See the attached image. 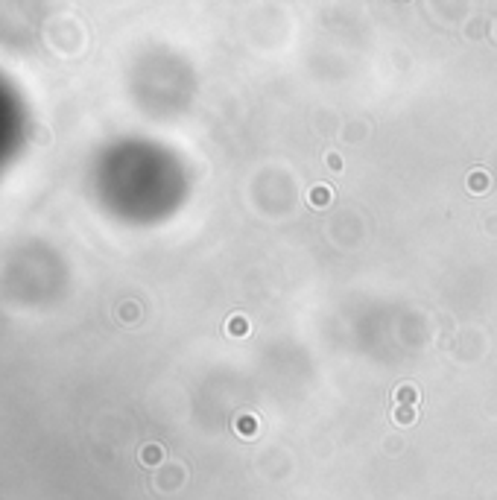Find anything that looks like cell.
Returning <instances> with one entry per match:
<instances>
[{
    "label": "cell",
    "instance_id": "cell-1",
    "mask_svg": "<svg viewBox=\"0 0 497 500\" xmlns=\"http://www.w3.org/2000/svg\"><path fill=\"white\" fill-rule=\"evenodd\" d=\"M416 398H418V392H416V386H398L395 389V401L398 404H416Z\"/></svg>",
    "mask_w": 497,
    "mask_h": 500
},
{
    "label": "cell",
    "instance_id": "cell-2",
    "mask_svg": "<svg viewBox=\"0 0 497 500\" xmlns=\"http://www.w3.org/2000/svg\"><path fill=\"white\" fill-rule=\"evenodd\" d=\"M392 419H395L398 424H413V421H416V409L413 407H398Z\"/></svg>",
    "mask_w": 497,
    "mask_h": 500
},
{
    "label": "cell",
    "instance_id": "cell-3",
    "mask_svg": "<svg viewBox=\"0 0 497 500\" xmlns=\"http://www.w3.org/2000/svg\"><path fill=\"white\" fill-rule=\"evenodd\" d=\"M249 331V322H246L243 316H231V322H228V334L231 337H240V334H246Z\"/></svg>",
    "mask_w": 497,
    "mask_h": 500
},
{
    "label": "cell",
    "instance_id": "cell-4",
    "mask_svg": "<svg viewBox=\"0 0 497 500\" xmlns=\"http://www.w3.org/2000/svg\"><path fill=\"white\" fill-rule=\"evenodd\" d=\"M310 202H313V208H325L331 202V193H328L325 187H316L313 193H310Z\"/></svg>",
    "mask_w": 497,
    "mask_h": 500
},
{
    "label": "cell",
    "instance_id": "cell-5",
    "mask_svg": "<svg viewBox=\"0 0 497 500\" xmlns=\"http://www.w3.org/2000/svg\"><path fill=\"white\" fill-rule=\"evenodd\" d=\"M486 173L483 170H477V173H471L468 176V187H474V190H486Z\"/></svg>",
    "mask_w": 497,
    "mask_h": 500
},
{
    "label": "cell",
    "instance_id": "cell-6",
    "mask_svg": "<svg viewBox=\"0 0 497 500\" xmlns=\"http://www.w3.org/2000/svg\"><path fill=\"white\" fill-rule=\"evenodd\" d=\"M141 456H143V462H146V465H153V462H158V456H161V448H158V445H155V448H146Z\"/></svg>",
    "mask_w": 497,
    "mask_h": 500
}]
</instances>
